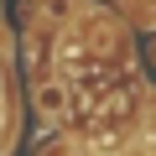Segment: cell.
Listing matches in <instances>:
<instances>
[{
	"mask_svg": "<svg viewBox=\"0 0 156 156\" xmlns=\"http://www.w3.org/2000/svg\"><path fill=\"white\" fill-rule=\"evenodd\" d=\"M31 99H37V115L57 130L62 120H68V83H62V78H37V83H31Z\"/></svg>",
	"mask_w": 156,
	"mask_h": 156,
	"instance_id": "obj_1",
	"label": "cell"
},
{
	"mask_svg": "<svg viewBox=\"0 0 156 156\" xmlns=\"http://www.w3.org/2000/svg\"><path fill=\"white\" fill-rule=\"evenodd\" d=\"M146 146L156 151V104H151V115H146Z\"/></svg>",
	"mask_w": 156,
	"mask_h": 156,
	"instance_id": "obj_2",
	"label": "cell"
}]
</instances>
